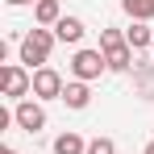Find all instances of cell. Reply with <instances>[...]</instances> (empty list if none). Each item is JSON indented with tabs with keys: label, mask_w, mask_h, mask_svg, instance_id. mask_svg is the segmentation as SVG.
Returning <instances> with one entry per match:
<instances>
[{
	"label": "cell",
	"mask_w": 154,
	"mask_h": 154,
	"mask_svg": "<svg viewBox=\"0 0 154 154\" xmlns=\"http://www.w3.org/2000/svg\"><path fill=\"white\" fill-rule=\"evenodd\" d=\"M83 33H88V29H83L79 17H63V21L54 25V38H58V42H67V46H79V42H83Z\"/></svg>",
	"instance_id": "9c48e42d"
},
{
	"label": "cell",
	"mask_w": 154,
	"mask_h": 154,
	"mask_svg": "<svg viewBox=\"0 0 154 154\" xmlns=\"http://www.w3.org/2000/svg\"><path fill=\"white\" fill-rule=\"evenodd\" d=\"M8 4H13V8H21V4H38V0H8Z\"/></svg>",
	"instance_id": "9a60e30c"
},
{
	"label": "cell",
	"mask_w": 154,
	"mask_h": 154,
	"mask_svg": "<svg viewBox=\"0 0 154 154\" xmlns=\"http://www.w3.org/2000/svg\"><path fill=\"white\" fill-rule=\"evenodd\" d=\"M88 154H117V142L112 137H92L88 142Z\"/></svg>",
	"instance_id": "4fadbf2b"
},
{
	"label": "cell",
	"mask_w": 154,
	"mask_h": 154,
	"mask_svg": "<svg viewBox=\"0 0 154 154\" xmlns=\"http://www.w3.org/2000/svg\"><path fill=\"white\" fill-rule=\"evenodd\" d=\"M121 8H125L133 21H146V25L154 21V0H121Z\"/></svg>",
	"instance_id": "7c38bea8"
},
{
	"label": "cell",
	"mask_w": 154,
	"mask_h": 154,
	"mask_svg": "<svg viewBox=\"0 0 154 154\" xmlns=\"http://www.w3.org/2000/svg\"><path fill=\"white\" fill-rule=\"evenodd\" d=\"M63 75L54 71V67H42V71H33V100H63Z\"/></svg>",
	"instance_id": "8992f818"
},
{
	"label": "cell",
	"mask_w": 154,
	"mask_h": 154,
	"mask_svg": "<svg viewBox=\"0 0 154 154\" xmlns=\"http://www.w3.org/2000/svg\"><path fill=\"white\" fill-rule=\"evenodd\" d=\"M137 88H142V96H150V100H154V67H146V71L137 75Z\"/></svg>",
	"instance_id": "5bb4252c"
},
{
	"label": "cell",
	"mask_w": 154,
	"mask_h": 154,
	"mask_svg": "<svg viewBox=\"0 0 154 154\" xmlns=\"http://www.w3.org/2000/svg\"><path fill=\"white\" fill-rule=\"evenodd\" d=\"M100 50L108 58V71H129L133 67V46L125 42L121 29H100Z\"/></svg>",
	"instance_id": "7a4b0ae2"
},
{
	"label": "cell",
	"mask_w": 154,
	"mask_h": 154,
	"mask_svg": "<svg viewBox=\"0 0 154 154\" xmlns=\"http://www.w3.org/2000/svg\"><path fill=\"white\" fill-rule=\"evenodd\" d=\"M125 42L133 46V54H137V50H150V46H154V29L146 25V21H133V25L125 29Z\"/></svg>",
	"instance_id": "30bf717a"
},
{
	"label": "cell",
	"mask_w": 154,
	"mask_h": 154,
	"mask_svg": "<svg viewBox=\"0 0 154 154\" xmlns=\"http://www.w3.org/2000/svg\"><path fill=\"white\" fill-rule=\"evenodd\" d=\"M150 50H154V46H150Z\"/></svg>",
	"instance_id": "ac0fdd59"
},
{
	"label": "cell",
	"mask_w": 154,
	"mask_h": 154,
	"mask_svg": "<svg viewBox=\"0 0 154 154\" xmlns=\"http://www.w3.org/2000/svg\"><path fill=\"white\" fill-rule=\"evenodd\" d=\"M0 154H17V150H13V146H0Z\"/></svg>",
	"instance_id": "2e32d148"
},
{
	"label": "cell",
	"mask_w": 154,
	"mask_h": 154,
	"mask_svg": "<svg viewBox=\"0 0 154 154\" xmlns=\"http://www.w3.org/2000/svg\"><path fill=\"white\" fill-rule=\"evenodd\" d=\"M63 104H67V108H88V104H92V88H88V83H83V79H71V83H67V88H63Z\"/></svg>",
	"instance_id": "52a82bcc"
},
{
	"label": "cell",
	"mask_w": 154,
	"mask_h": 154,
	"mask_svg": "<svg viewBox=\"0 0 154 154\" xmlns=\"http://www.w3.org/2000/svg\"><path fill=\"white\" fill-rule=\"evenodd\" d=\"M54 29H42V25H33L21 38V67H29V71H42L46 63H50V50H54Z\"/></svg>",
	"instance_id": "6da1fadb"
},
{
	"label": "cell",
	"mask_w": 154,
	"mask_h": 154,
	"mask_svg": "<svg viewBox=\"0 0 154 154\" xmlns=\"http://www.w3.org/2000/svg\"><path fill=\"white\" fill-rule=\"evenodd\" d=\"M54 154H88V142H83L79 133L67 129V133H58V137H54Z\"/></svg>",
	"instance_id": "8fae6325"
},
{
	"label": "cell",
	"mask_w": 154,
	"mask_h": 154,
	"mask_svg": "<svg viewBox=\"0 0 154 154\" xmlns=\"http://www.w3.org/2000/svg\"><path fill=\"white\" fill-rule=\"evenodd\" d=\"M0 92L8 100H25L29 92H33V71L21 67V63H4L0 67Z\"/></svg>",
	"instance_id": "3957f363"
},
{
	"label": "cell",
	"mask_w": 154,
	"mask_h": 154,
	"mask_svg": "<svg viewBox=\"0 0 154 154\" xmlns=\"http://www.w3.org/2000/svg\"><path fill=\"white\" fill-rule=\"evenodd\" d=\"M33 21L42 29H54L63 21V4H58V0H38V4H33Z\"/></svg>",
	"instance_id": "ba28073f"
},
{
	"label": "cell",
	"mask_w": 154,
	"mask_h": 154,
	"mask_svg": "<svg viewBox=\"0 0 154 154\" xmlns=\"http://www.w3.org/2000/svg\"><path fill=\"white\" fill-rule=\"evenodd\" d=\"M13 117H17V129H25V133H42L46 129V108L38 100H17Z\"/></svg>",
	"instance_id": "5b68a950"
},
{
	"label": "cell",
	"mask_w": 154,
	"mask_h": 154,
	"mask_svg": "<svg viewBox=\"0 0 154 154\" xmlns=\"http://www.w3.org/2000/svg\"><path fill=\"white\" fill-rule=\"evenodd\" d=\"M142 154H154V142H146V150H142Z\"/></svg>",
	"instance_id": "e0dca14e"
},
{
	"label": "cell",
	"mask_w": 154,
	"mask_h": 154,
	"mask_svg": "<svg viewBox=\"0 0 154 154\" xmlns=\"http://www.w3.org/2000/svg\"><path fill=\"white\" fill-rule=\"evenodd\" d=\"M104 71H108V58H104V50H75L71 54V79H83V83H92V79H100Z\"/></svg>",
	"instance_id": "277c9868"
}]
</instances>
